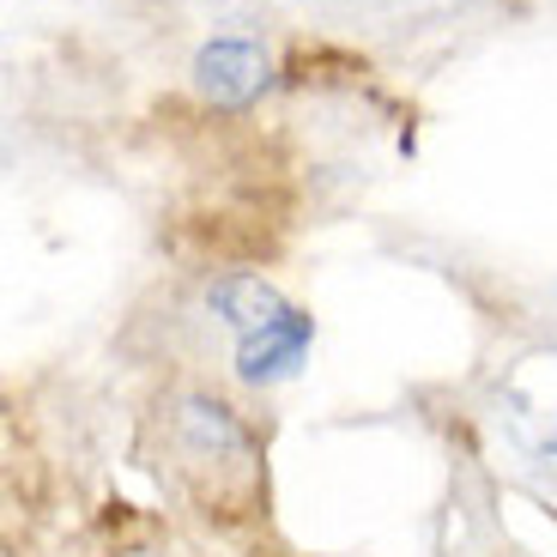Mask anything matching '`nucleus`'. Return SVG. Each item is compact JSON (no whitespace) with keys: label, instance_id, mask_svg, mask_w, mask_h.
I'll return each instance as SVG.
<instances>
[{"label":"nucleus","instance_id":"obj_1","mask_svg":"<svg viewBox=\"0 0 557 557\" xmlns=\"http://www.w3.org/2000/svg\"><path fill=\"white\" fill-rule=\"evenodd\" d=\"M309 346H315V315L285 297V304L267 309L261 321H249V327L231 334V370H237V382H249V388H285V382L304 376Z\"/></svg>","mask_w":557,"mask_h":557},{"label":"nucleus","instance_id":"obj_2","mask_svg":"<svg viewBox=\"0 0 557 557\" xmlns=\"http://www.w3.org/2000/svg\"><path fill=\"white\" fill-rule=\"evenodd\" d=\"M188 73H195L200 103H212V110H249V103H261L267 85H273V55H267L255 37L224 30V37L200 42Z\"/></svg>","mask_w":557,"mask_h":557}]
</instances>
